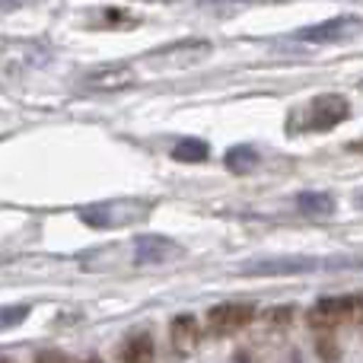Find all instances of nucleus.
<instances>
[{
    "mask_svg": "<svg viewBox=\"0 0 363 363\" xmlns=\"http://www.w3.org/2000/svg\"><path fill=\"white\" fill-rule=\"evenodd\" d=\"M150 211L153 207L140 198H118V201H102V204L80 207V220L86 226L112 230V226H131L138 220H147Z\"/></svg>",
    "mask_w": 363,
    "mask_h": 363,
    "instance_id": "1",
    "label": "nucleus"
},
{
    "mask_svg": "<svg viewBox=\"0 0 363 363\" xmlns=\"http://www.w3.org/2000/svg\"><path fill=\"white\" fill-rule=\"evenodd\" d=\"M207 55H211V42L194 38V42H176V45H166V48L150 51V55H147V64H153V67L182 70V67H191V64L204 61Z\"/></svg>",
    "mask_w": 363,
    "mask_h": 363,
    "instance_id": "2",
    "label": "nucleus"
},
{
    "mask_svg": "<svg viewBox=\"0 0 363 363\" xmlns=\"http://www.w3.org/2000/svg\"><path fill=\"white\" fill-rule=\"evenodd\" d=\"M347 115H351V106H347L345 96L325 93V96H319V99L309 102V108H306V128H309V131H332V128L341 125Z\"/></svg>",
    "mask_w": 363,
    "mask_h": 363,
    "instance_id": "3",
    "label": "nucleus"
},
{
    "mask_svg": "<svg viewBox=\"0 0 363 363\" xmlns=\"http://www.w3.org/2000/svg\"><path fill=\"white\" fill-rule=\"evenodd\" d=\"M255 315V306L252 303H220V306L211 309L207 322H211V335L213 338H226V335L242 332L245 325Z\"/></svg>",
    "mask_w": 363,
    "mask_h": 363,
    "instance_id": "4",
    "label": "nucleus"
},
{
    "mask_svg": "<svg viewBox=\"0 0 363 363\" xmlns=\"http://www.w3.org/2000/svg\"><path fill=\"white\" fill-rule=\"evenodd\" d=\"M322 262L319 258H306V255H284V258H255V262H245L242 274H309V271H319Z\"/></svg>",
    "mask_w": 363,
    "mask_h": 363,
    "instance_id": "5",
    "label": "nucleus"
},
{
    "mask_svg": "<svg viewBox=\"0 0 363 363\" xmlns=\"http://www.w3.org/2000/svg\"><path fill=\"white\" fill-rule=\"evenodd\" d=\"M360 32V16H335V19H325L319 26H306V29L296 32L300 42H347Z\"/></svg>",
    "mask_w": 363,
    "mask_h": 363,
    "instance_id": "6",
    "label": "nucleus"
},
{
    "mask_svg": "<svg viewBox=\"0 0 363 363\" xmlns=\"http://www.w3.org/2000/svg\"><path fill=\"white\" fill-rule=\"evenodd\" d=\"M134 83H138V74L128 64H106V67H96L93 74L83 77V86L96 89V93H118Z\"/></svg>",
    "mask_w": 363,
    "mask_h": 363,
    "instance_id": "7",
    "label": "nucleus"
},
{
    "mask_svg": "<svg viewBox=\"0 0 363 363\" xmlns=\"http://www.w3.org/2000/svg\"><path fill=\"white\" fill-rule=\"evenodd\" d=\"M357 303H360L357 296H325V300H319L306 313V322L313 328H332V325H338V322H345Z\"/></svg>",
    "mask_w": 363,
    "mask_h": 363,
    "instance_id": "8",
    "label": "nucleus"
},
{
    "mask_svg": "<svg viewBox=\"0 0 363 363\" xmlns=\"http://www.w3.org/2000/svg\"><path fill=\"white\" fill-rule=\"evenodd\" d=\"M179 255H182V249L166 236H140L134 242V262L138 264L166 262V258H179Z\"/></svg>",
    "mask_w": 363,
    "mask_h": 363,
    "instance_id": "9",
    "label": "nucleus"
},
{
    "mask_svg": "<svg viewBox=\"0 0 363 363\" xmlns=\"http://www.w3.org/2000/svg\"><path fill=\"white\" fill-rule=\"evenodd\" d=\"M198 341H201L198 319H194V315H176V319H172V347H176V354L188 357V354L198 347Z\"/></svg>",
    "mask_w": 363,
    "mask_h": 363,
    "instance_id": "10",
    "label": "nucleus"
},
{
    "mask_svg": "<svg viewBox=\"0 0 363 363\" xmlns=\"http://www.w3.org/2000/svg\"><path fill=\"white\" fill-rule=\"evenodd\" d=\"M153 357H157V347L150 335H134L121 347V363H153Z\"/></svg>",
    "mask_w": 363,
    "mask_h": 363,
    "instance_id": "11",
    "label": "nucleus"
},
{
    "mask_svg": "<svg viewBox=\"0 0 363 363\" xmlns=\"http://www.w3.org/2000/svg\"><path fill=\"white\" fill-rule=\"evenodd\" d=\"M296 207H300V213H306V217H332L335 213L332 194H322V191H303L300 198H296Z\"/></svg>",
    "mask_w": 363,
    "mask_h": 363,
    "instance_id": "12",
    "label": "nucleus"
},
{
    "mask_svg": "<svg viewBox=\"0 0 363 363\" xmlns=\"http://www.w3.org/2000/svg\"><path fill=\"white\" fill-rule=\"evenodd\" d=\"M255 166H258V153L252 150L249 144L233 147V150L226 153V169H233V172H252Z\"/></svg>",
    "mask_w": 363,
    "mask_h": 363,
    "instance_id": "13",
    "label": "nucleus"
},
{
    "mask_svg": "<svg viewBox=\"0 0 363 363\" xmlns=\"http://www.w3.org/2000/svg\"><path fill=\"white\" fill-rule=\"evenodd\" d=\"M172 160H179V163H204L207 160V144L204 140H179L176 147H172Z\"/></svg>",
    "mask_w": 363,
    "mask_h": 363,
    "instance_id": "14",
    "label": "nucleus"
},
{
    "mask_svg": "<svg viewBox=\"0 0 363 363\" xmlns=\"http://www.w3.org/2000/svg\"><path fill=\"white\" fill-rule=\"evenodd\" d=\"M26 315H29V306H23V303H19V306H4V309H0V328L19 325Z\"/></svg>",
    "mask_w": 363,
    "mask_h": 363,
    "instance_id": "15",
    "label": "nucleus"
},
{
    "mask_svg": "<svg viewBox=\"0 0 363 363\" xmlns=\"http://www.w3.org/2000/svg\"><path fill=\"white\" fill-rule=\"evenodd\" d=\"M102 16H106L102 19V26H118V29L121 26H125V29L128 26H138V19H128L131 13H125V10H102Z\"/></svg>",
    "mask_w": 363,
    "mask_h": 363,
    "instance_id": "16",
    "label": "nucleus"
},
{
    "mask_svg": "<svg viewBox=\"0 0 363 363\" xmlns=\"http://www.w3.org/2000/svg\"><path fill=\"white\" fill-rule=\"evenodd\" d=\"M319 357L325 360V363H335V360H338V351H335V341H332V338L319 341Z\"/></svg>",
    "mask_w": 363,
    "mask_h": 363,
    "instance_id": "17",
    "label": "nucleus"
},
{
    "mask_svg": "<svg viewBox=\"0 0 363 363\" xmlns=\"http://www.w3.org/2000/svg\"><path fill=\"white\" fill-rule=\"evenodd\" d=\"M294 319V309L290 306H281V309H271L268 313V322H274V325H284V322Z\"/></svg>",
    "mask_w": 363,
    "mask_h": 363,
    "instance_id": "18",
    "label": "nucleus"
},
{
    "mask_svg": "<svg viewBox=\"0 0 363 363\" xmlns=\"http://www.w3.org/2000/svg\"><path fill=\"white\" fill-rule=\"evenodd\" d=\"M35 363H67V360H64V354H57V351H42L35 357Z\"/></svg>",
    "mask_w": 363,
    "mask_h": 363,
    "instance_id": "19",
    "label": "nucleus"
},
{
    "mask_svg": "<svg viewBox=\"0 0 363 363\" xmlns=\"http://www.w3.org/2000/svg\"><path fill=\"white\" fill-rule=\"evenodd\" d=\"M26 4V0H0V10H16V6H23Z\"/></svg>",
    "mask_w": 363,
    "mask_h": 363,
    "instance_id": "20",
    "label": "nucleus"
},
{
    "mask_svg": "<svg viewBox=\"0 0 363 363\" xmlns=\"http://www.w3.org/2000/svg\"><path fill=\"white\" fill-rule=\"evenodd\" d=\"M80 363H102L99 357H89V360H80Z\"/></svg>",
    "mask_w": 363,
    "mask_h": 363,
    "instance_id": "21",
    "label": "nucleus"
},
{
    "mask_svg": "<svg viewBox=\"0 0 363 363\" xmlns=\"http://www.w3.org/2000/svg\"><path fill=\"white\" fill-rule=\"evenodd\" d=\"M0 363H13V360L10 357H0Z\"/></svg>",
    "mask_w": 363,
    "mask_h": 363,
    "instance_id": "22",
    "label": "nucleus"
}]
</instances>
